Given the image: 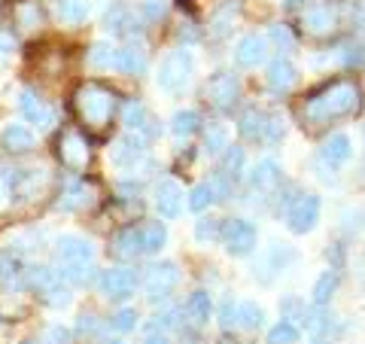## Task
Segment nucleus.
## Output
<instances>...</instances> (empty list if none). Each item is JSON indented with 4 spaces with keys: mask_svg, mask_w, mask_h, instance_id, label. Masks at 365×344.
<instances>
[{
    "mask_svg": "<svg viewBox=\"0 0 365 344\" xmlns=\"http://www.w3.org/2000/svg\"><path fill=\"white\" fill-rule=\"evenodd\" d=\"M244 171V150L241 146H232V150L225 153V158H222V177H237Z\"/></svg>",
    "mask_w": 365,
    "mask_h": 344,
    "instance_id": "nucleus-38",
    "label": "nucleus"
},
{
    "mask_svg": "<svg viewBox=\"0 0 365 344\" xmlns=\"http://www.w3.org/2000/svg\"><path fill=\"white\" fill-rule=\"evenodd\" d=\"M353 156V143L347 134H332L329 141L323 143V150H319V162H323L326 168H341L347 165Z\"/></svg>",
    "mask_w": 365,
    "mask_h": 344,
    "instance_id": "nucleus-14",
    "label": "nucleus"
},
{
    "mask_svg": "<svg viewBox=\"0 0 365 344\" xmlns=\"http://www.w3.org/2000/svg\"><path fill=\"white\" fill-rule=\"evenodd\" d=\"M122 122L128 131L140 134V131H146V125H150V113H146V107L140 101H128V104H125V113H122Z\"/></svg>",
    "mask_w": 365,
    "mask_h": 344,
    "instance_id": "nucleus-28",
    "label": "nucleus"
},
{
    "mask_svg": "<svg viewBox=\"0 0 365 344\" xmlns=\"http://www.w3.org/2000/svg\"><path fill=\"white\" fill-rule=\"evenodd\" d=\"M335 286H338L335 271H323V274H319L317 283H314V305L317 308H326L329 299H332V293H335Z\"/></svg>",
    "mask_w": 365,
    "mask_h": 344,
    "instance_id": "nucleus-35",
    "label": "nucleus"
},
{
    "mask_svg": "<svg viewBox=\"0 0 365 344\" xmlns=\"http://www.w3.org/2000/svg\"><path fill=\"white\" fill-rule=\"evenodd\" d=\"M268 119L262 110H247L244 119H241V134L250 137V141H265V131H268Z\"/></svg>",
    "mask_w": 365,
    "mask_h": 344,
    "instance_id": "nucleus-24",
    "label": "nucleus"
},
{
    "mask_svg": "<svg viewBox=\"0 0 365 344\" xmlns=\"http://www.w3.org/2000/svg\"><path fill=\"white\" fill-rule=\"evenodd\" d=\"M317 223H319V198L317 195H302L287 213L289 232L292 235H307V232L317 228Z\"/></svg>",
    "mask_w": 365,
    "mask_h": 344,
    "instance_id": "nucleus-6",
    "label": "nucleus"
},
{
    "mask_svg": "<svg viewBox=\"0 0 365 344\" xmlns=\"http://www.w3.org/2000/svg\"><path fill=\"white\" fill-rule=\"evenodd\" d=\"M237 95H241V83H237L235 74L220 71V74H213V76L207 79V98L213 101V107L232 110L235 101H237Z\"/></svg>",
    "mask_w": 365,
    "mask_h": 344,
    "instance_id": "nucleus-9",
    "label": "nucleus"
},
{
    "mask_svg": "<svg viewBox=\"0 0 365 344\" xmlns=\"http://www.w3.org/2000/svg\"><path fill=\"white\" fill-rule=\"evenodd\" d=\"M143 67H146V55L140 49H134V46H125V49H119L116 71H122V74H140Z\"/></svg>",
    "mask_w": 365,
    "mask_h": 344,
    "instance_id": "nucleus-30",
    "label": "nucleus"
},
{
    "mask_svg": "<svg viewBox=\"0 0 365 344\" xmlns=\"http://www.w3.org/2000/svg\"><path fill=\"white\" fill-rule=\"evenodd\" d=\"M180 280V271L174 262H155V265L146 271V280H143V290H146V299L150 302H165L170 290L177 286Z\"/></svg>",
    "mask_w": 365,
    "mask_h": 344,
    "instance_id": "nucleus-4",
    "label": "nucleus"
},
{
    "mask_svg": "<svg viewBox=\"0 0 365 344\" xmlns=\"http://www.w3.org/2000/svg\"><path fill=\"white\" fill-rule=\"evenodd\" d=\"M140 13H143V19L155 21V19H162V16L168 13V4H165V0H143V4H140Z\"/></svg>",
    "mask_w": 365,
    "mask_h": 344,
    "instance_id": "nucleus-46",
    "label": "nucleus"
},
{
    "mask_svg": "<svg viewBox=\"0 0 365 344\" xmlns=\"http://www.w3.org/2000/svg\"><path fill=\"white\" fill-rule=\"evenodd\" d=\"M235 16H237V6H235V0H232V4H225V6L220 9V13L213 16V34H222L225 28H232Z\"/></svg>",
    "mask_w": 365,
    "mask_h": 344,
    "instance_id": "nucleus-41",
    "label": "nucleus"
},
{
    "mask_svg": "<svg viewBox=\"0 0 365 344\" xmlns=\"http://www.w3.org/2000/svg\"><path fill=\"white\" fill-rule=\"evenodd\" d=\"M143 153H146V141H143V134H122L116 143H113V150H110V165L113 168H119V171H134L137 165L143 162Z\"/></svg>",
    "mask_w": 365,
    "mask_h": 344,
    "instance_id": "nucleus-5",
    "label": "nucleus"
},
{
    "mask_svg": "<svg viewBox=\"0 0 365 344\" xmlns=\"http://www.w3.org/2000/svg\"><path fill=\"white\" fill-rule=\"evenodd\" d=\"M58 283H61V274L58 271H52V268H46V265H31L28 268V286H34V290L49 293L52 286H58Z\"/></svg>",
    "mask_w": 365,
    "mask_h": 344,
    "instance_id": "nucleus-29",
    "label": "nucleus"
},
{
    "mask_svg": "<svg viewBox=\"0 0 365 344\" xmlns=\"http://www.w3.org/2000/svg\"><path fill=\"white\" fill-rule=\"evenodd\" d=\"M304 0H287V6H302Z\"/></svg>",
    "mask_w": 365,
    "mask_h": 344,
    "instance_id": "nucleus-55",
    "label": "nucleus"
},
{
    "mask_svg": "<svg viewBox=\"0 0 365 344\" xmlns=\"http://www.w3.org/2000/svg\"><path fill=\"white\" fill-rule=\"evenodd\" d=\"M210 311H213V302H210V295L204 293V290H195L186 299V317L192 320L195 326H204L210 320Z\"/></svg>",
    "mask_w": 365,
    "mask_h": 344,
    "instance_id": "nucleus-22",
    "label": "nucleus"
},
{
    "mask_svg": "<svg viewBox=\"0 0 365 344\" xmlns=\"http://www.w3.org/2000/svg\"><path fill=\"white\" fill-rule=\"evenodd\" d=\"M292 259H295V253H292V250H289L287 244H274V247H271V265L277 268V271L287 268Z\"/></svg>",
    "mask_w": 365,
    "mask_h": 344,
    "instance_id": "nucleus-43",
    "label": "nucleus"
},
{
    "mask_svg": "<svg viewBox=\"0 0 365 344\" xmlns=\"http://www.w3.org/2000/svg\"><path fill=\"white\" fill-rule=\"evenodd\" d=\"M43 299H46V305H49V308H67L73 302V293H71V286L58 283V286H52L49 293H43Z\"/></svg>",
    "mask_w": 365,
    "mask_h": 344,
    "instance_id": "nucleus-39",
    "label": "nucleus"
},
{
    "mask_svg": "<svg viewBox=\"0 0 365 344\" xmlns=\"http://www.w3.org/2000/svg\"><path fill=\"white\" fill-rule=\"evenodd\" d=\"M61 280L71 283H88L91 280V265H58Z\"/></svg>",
    "mask_w": 365,
    "mask_h": 344,
    "instance_id": "nucleus-40",
    "label": "nucleus"
},
{
    "mask_svg": "<svg viewBox=\"0 0 365 344\" xmlns=\"http://www.w3.org/2000/svg\"><path fill=\"white\" fill-rule=\"evenodd\" d=\"M13 186H9V183H6V177L4 174H0V211H6L9 208V201H13Z\"/></svg>",
    "mask_w": 365,
    "mask_h": 344,
    "instance_id": "nucleus-51",
    "label": "nucleus"
},
{
    "mask_svg": "<svg viewBox=\"0 0 365 344\" xmlns=\"http://www.w3.org/2000/svg\"><path fill=\"white\" fill-rule=\"evenodd\" d=\"M88 195H91V189L86 186V183H71V189L61 195L58 208H61V211H79V208H86V204L91 201Z\"/></svg>",
    "mask_w": 365,
    "mask_h": 344,
    "instance_id": "nucleus-33",
    "label": "nucleus"
},
{
    "mask_svg": "<svg viewBox=\"0 0 365 344\" xmlns=\"http://www.w3.org/2000/svg\"><path fill=\"white\" fill-rule=\"evenodd\" d=\"M192 71H195V59H192V52L189 49H174V52H168L162 64H158V88L162 91H182L189 86V79H192Z\"/></svg>",
    "mask_w": 365,
    "mask_h": 344,
    "instance_id": "nucleus-2",
    "label": "nucleus"
},
{
    "mask_svg": "<svg viewBox=\"0 0 365 344\" xmlns=\"http://www.w3.org/2000/svg\"><path fill=\"white\" fill-rule=\"evenodd\" d=\"M198 125H201V119H198L195 110H177L174 119H170V134L174 137H189V134H195Z\"/></svg>",
    "mask_w": 365,
    "mask_h": 344,
    "instance_id": "nucleus-31",
    "label": "nucleus"
},
{
    "mask_svg": "<svg viewBox=\"0 0 365 344\" xmlns=\"http://www.w3.org/2000/svg\"><path fill=\"white\" fill-rule=\"evenodd\" d=\"M362 110V88L350 79H338V83L326 86L323 91L304 104V119L307 122H329L341 116H353Z\"/></svg>",
    "mask_w": 365,
    "mask_h": 344,
    "instance_id": "nucleus-1",
    "label": "nucleus"
},
{
    "mask_svg": "<svg viewBox=\"0 0 365 344\" xmlns=\"http://www.w3.org/2000/svg\"><path fill=\"white\" fill-rule=\"evenodd\" d=\"M0 283L4 286H21L28 283V268L19 253L13 250H0Z\"/></svg>",
    "mask_w": 365,
    "mask_h": 344,
    "instance_id": "nucleus-17",
    "label": "nucleus"
},
{
    "mask_svg": "<svg viewBox=\"0 0 365 344\" xmlns=\"http://www.w3.org/2000/svg\"><path fill=\"white\" fill-rule=\"evenodd\" d=\"M104 344H122V341H104Z\"/></svg>",
    "mask_w": 365,
    "mask_h": 344,
    "instance_id": "nucleus-58",
    "label": "nucleus"
},
{
    "mask_svg": "<svg viewBox=\"0 0 365 344\" xmlns=\"http://www.w3.org/2000/svg\"><path fill=\"white\" fill-rule=\"evenodd\" d=\"M213 201H220V192H216V183H213V180H207V183H198V186L189 192V208L195 211V213L207 211Z\"/></svg>",
    "mask_w": 365,
    "mask_h": 344,
    "instance_id": "nucleus-25",
    "label": "nucleus"
},
{
    "mask_svg": "<svg viewBox=\"0 0 365 344\" xmlns=\"http://www.w3.org/2000/svg\"><path fill=\"white\" fill-rule=\"evenodd\" d=\"M137 286V278L131 268H110L101 274V293L110 299H128Z\"/></svg>",
    "mask_w": 365,
    "mask_h": 344,
    "instance_id": "nucleus-11",
    "label": "nucleus"
},
{
    "mask_svg": "<svg viewBox=\"0 0 365 344\" xmlns=\"http://www.w3.org/2000/svg\"><path fill=\"white\" fill-rule=\"evenodd\" d=\"M220 326H222L225 332L237 326V305H235L232 299H225V302L220 305Z\"/></svg>",
    "mask_w": 365,
    "mask_h": 344,
    "instance_id": "nucleus-44",
    "label": "nucleus"
},
{
    "mask_svg": "<svg viewBox=\"0 0 365 344\" xmlns=\"http://www.w3.org/2000/svg\"><path fill=\"white\" fill-rule=\"evenodd\" d=\"M61 162L71 168H86L88 165V143L79 131H67L61 137Z\"/></svg>",
    "mask_w": 365,
    "mask_h": 344,
    "instance_id": "nucleus-16",
    "label": "nucleus"
},
{
    "mask_svg": "<svg viewBox=\"0 0 365 344\" xmlns=\"http://www.w3.org/2000/svg\"><path fill=\"white\" fill-rule=\"evenodd\" d=\"M295 79H299V71H295V64L289 59H274L268 64V86L274 91H287L295 86Z\"/></svg>",
    "mask_w": 365,
    "mask_h": 344,
    "instance_id": "nucleus-18",
    "label": "nucleus"
},
{
    "mask_svg": "<svg viewBox=\"0 0 365 344\" xmlns=\"http://www.w3.org/2000/svg\"><path fill=\"white\" fill-rule=\"evenodd\" d=\"M283 137V119L280 116H271L268 119V131H265V143H277Z\"/></svg>",
    "mask_w": 365,
    "mask_h": 344,
    "instance_id": "nucleus-50",
    "label": "nucleus"
},
{
    "mask_svg": "<svg viewBox=\"0 0 365 344\" xmlns=\"http://www.w3.org/2000/svg\"><path fill=\"white\" fill-rule=\"evenodd\" d=\"M19 21H21V28H37L40 25V13H37V6H31V4H21L19 6Z\"/></svg>",
    "mask_w": 365,
    "mask_h": 344,
    "instance_id": "nucleus-49",
    "label": "nucleus"
},
{
    "mask_svg": "<svg viewBox=\"0 0 365 344\" xmlns=\"http://www.w3.org/2000/svg\"><path fill=\"white\" fill-rule=\"evenodd\" d=\"M13 49H16V43H13V37H6V34H0V55L13 52Z\"/></svg>",
    "mask_w": 365,
    "mask_h": 344,
    "instance_id": "nucleus-53",
    "label": "nucleus"
},
{
    "mask_svg": "<svg viewBox=\"0 0 365 344\" xmlns=\"http://www.w3.org/2000/svg\"><path fill=\"white\" fill-rule=\"evenodd\" d=\"M0 141H4L6 150H13V153H25L34 146V131L28 128V125H6L4 134H0Z\"/></svg>",
    "mask_w": 365,
    "mask_h": 344,
    "instance_id": "nucleus-20",
    "label": "nucleus"
},
{
    "mask_svg": "<svg viewBox=\"0 0 365 344\" xmlns=\"http://www.w3.org/2000/svg\"><path fill=\"white\" fill-rule=\"evenodd\" d=\"M216 228H220V223L210 220V216H207V220H198L195 223V241H201V244H204V241H213Z\"/></svg>",
    "mask_w": 365,
    "mask_h": 344,
    "instance_id": "nucleus-48",
    "label": "nucleus"
},
{
    "mask_svg": "<svg viewBox=\"0 0 365 344\" xmlns=\"http://www.w3.org/2000/svg\"><path fill=\"white\" fill-rule=\"evenodd\" d=\"M110 326L116 332H131L137 326V311H134V308H122V311L110 320Z\"/></svg>",
    "mask_w": 365,
    "mask_h": 344,
    "instance_id": "nucleus-42",
    "label": "nucleus"
},
{
    "mask_svg": "<svg viewBox=\"0 0 365 344\" xmlns=\"http://www.w3.org/2000/svg\"><path fill=\"white\" fill-rule=\"evenodd\" d=\"M113 107H116V98L101 86H83L76 91V110L88 125H104L113 116Z\"/></svg>",
    "mask_w": 365,
    "mask_h": 344,
    "instance_id": "nucleus-3",
    "label": "nucleus"
},
{
    "mask_svg": "<svg viewBox=\"0 0 365 344\" xmlns=\"http://www.w3.org/2000/svg\"><path fill=\"white\" fill-rule=\"evenodd\" d=\"M295 341H299V326L289 323V320L274 323L268 329V338H265V344H295Z\"/></svg>",
    "mask_w": 365,
    "mask_h": 344,
    "instance_id": "nucleus-37",
    "label": "nucleus"
},
{
    "mask_svg": "<svg viewBox=\"0 0 365 344\" xmlns=\"http://www.w3.org/2000/svg\"><path fill=\"white\" fill-rule=\"evenodd\" d=\"M55 256H58V265H91L95 247L79 235H61L55 241Z\"/></svg>",
    "mask_w": 365,
    "mask_h": 344,
    "instance_id": "nucleus-8",
    "label": "nucleus"
},
{
    "mask_svg": "<svg viewBox=\"0 0 365 344\" xmlns=\"http://www.w3.org/2000/svg\"><path fill=\"white\" fill-rule=\"evenodd\" d=\"M311 344H329V341H326V338H314Z\"/></svg>",
    "mask_w": 365,
    "mask_h": 344,
    "instance_id": "nucleus-56",
    "label": "nucleus"
},
{
    "mask_svg": "<svg viewBox=\"0 0 365 344\" xmlns=\"http://www.w3.org/2000/svg\"><path fill=\"white\" fill-rule=\"evenodd\" d=\"M143 344H170L168 335H165V329H158V326H150V332H146V341Z\"/></svg>",
    "mask_w": 365,
    "mask_h": 344,
    "instance_id": "nucleus-52",
    "label": "nucleus"
},
{
    "mask_svg": "<svg viewBox=\"0 0 365 344\" xmlns=\"http://www.w3.org/2000/svg\"><path fill=\"white\" fill-rule=\"evenodd\" d=\"M79 329H83V332H98L95 317H83V323H79Z\"/></svg>",
    "mask_w": 365,
    "mask_h": 344,
    "instance_id": "nucleus-54",
    "label": "nucleus"
},
{
    "mask_svg": "<svg viewBox=\"0 0 365 344\" xmlns=\"http://www.w3.org/2000/svg\"><path fill=\"white\" fill-rule=\"evenodd\" d=\"M140 232H143V250H146V253H158V250L168 244V228H165V223H146Z\"/></svg>",
    "mask_w": 365,
    "mask_h": 344,
    "instance_id": "nucleus-34",
    "label": "nucleus"
},
{
    "mask_svg": "<svg viewBox=\"0 0 365 344\" xmlns=\"http://www.w3.org/2000/svg\"><path fill=\"white\" fill-rule=\"evenodd\" d=\"M268 37L280 46V52H289L292 46H295V40H292V34H289V28H287V25H274Z\"/></svg>",
    "mask_w": 365,
    "mask_h": 344,
    "instance_id": "nucleus-45",
    "label": "nucleus"
},
{
    "mask_svg": "<svg viewBox=\"0 0 365 344\" xmlns=\"http://www.w3.org/2000/svg\"><path fill=\"white\" fill-rule=\"evenodd\" d=\"M25 344H34V341H25Z\"/></svg>",
    "mask_w": 365,
    "mask_h": 344,
    "instance_id": "nucleus-59",
    "label": "nucleus"
},
{
    "mask_svg": "<svg viewBox=\"0 0 365 344\" xmlns=\"http://www.w3.org/2000/svg\"><path fill=\"white\" fill-rule=\"evenodd\" d=\"M225 253L228 256H247V253H253V247H256V226L253 223H247V220H232V223H225Z\"/></svg>",
    "mask_w": 365,
    "mask_h": 344,
    "instance_id": "nucleus-7",
    "label": "nucleus"
},
{
    "mask_svg": "<svg viewBox=\"0 0 365 344\" xmlns=\"http://www.w3.org/2000/svg\"><path fill=\"white\" fill-rule=\"evenodd\" d=\"M116 253L125 256V259H134L146 253L143 250V232L140 228H122V232L116 235Z\"/></svg>",
    "mask_w": 365,
    "mask_h": 344,
    "instance_id": "nucleus-23",
    "label": "nucleus"
},
{
    "mask_svg": "<svg viewBox=\"0 0 365 344\" xmlns=\"http://www.w3.org/2000/svg\"><path fill=\"white\" fill-rule=\"evenodd\" d=\"M280 177H283L280 165L274 162V158H262L253 171V177H250V183H253V189H259V192H271L274 186H280Z\"/></svg>",
    "mask_w": 365,
    "mask_h": 344,
    "instance_id": "nucleus-19",
    "label": "nucleus"
},
{
    "mask_svg": "<svg viewBox=\"0 0 365 344\" xmlns=\"http://www.w3.org/2000/svg\"><path fill=\"white\" fill-rule=\"evenodd\" d=\"M104 25L110 34H134V16H131V9L125 6V4H113L107 9V16H104Z\"/></svg>",
    "mask_w": 365,
    "mask_h": 344,
    "instance_id": "nucleus-21",
    "label": "nucleus"
},
{
    "mask_svg": "<svg viewBox=\"0 0 365 344\" xmlns=\"http://www.w3.org/2000/svg\"><path fill=\"white\" fill-rule=\"evenodd\" d=\"M19 107H21V113H25V119L31 122V125H37V128H49V125L55 122V113L49 110V104L46 101H40L34 91H21L19 95Z\"/></svg>",
    "mask_w": 365,
    "mask_h": 344,
    "instance_id": "nucleus-13",
    "label": "nucleus"
},
{
    "mask_svg": "<svg viewBox=\"0 0 365 344\" xmlns=\"http://www.w3.org/2000/svg\"><path fill=\"white\" fill-rule=\"evenodd\" d=\"M265 55H268V37H262V34H247L235 49V61L241 67H256V64L265 61Z\"/></svg>",
    "mask_w": 365,
    "mask_h": 344,
    "instance_id": "nucleus-12",
    "label": "nucleus"
},
{
    "mask_svg": "<svg viewBox=\"0 0 365 344\" xmlns=\"http://www.w3.org/2000/svg\"><path fill=\"white\" fill-rule=\"evenodd\" d=\"M216 344H235V341H228V338H222V341H216Z\"/></svg>",
    "mask_w": 365,
    "mask_h": 344,
    "instance_id": "nucleus-57",
    "label": "nucleus"
},
{
    "mask_svg": "<svg viewBox=\"0 0 365 344\" xmlns=\"http://www.w3.org/2000/svg\"><path fill=\"white\" fill-rule=\"evenodd\" d=\"M155 211L158 216H165V220H177L180 211H182V189H180V183L177 180H162L155 186Z\"/></svg>",
    "mask_w": 365,
    "mask_h": 344,
    "instance_id": "nucleus-10",
    "label": "nucleus"
},
{
    "mask_svg": "<svg viewBox=\"0 0 365 344\" xmlns=\"http://www.w3.org/2000/svg\"><path fill=\"white\" fill-rule=\"evenodd\" d=\"M91 13V0H61L58 4V19L67 25H79Z\"/></svg>",
    "mask_w": 365,
    "mask_h": 344,
    "instance_id": "nucleus-27",
    "label": "nucleus"
},
{
    "mask_svg": "<svg viewBox=\"0 0 365 344\" xmlns=\"http://www.w3.org/2000/svg\"><path fill=\"white\" fill-rule=\"evenodd\" d=\"M71 335H73V332L67 329V326L55 323V326L46 329V344H71Z\"/></svg>",
    "mask_w": 365,
    "mask_h": 344,
    "instance_id": "nucleus-47",
    "label": "nucleus"
},
{
    "mask_svg": "<svg viewBox=\"0 0 365 344\" xmlns=\"http://www.w3.org/2000/svg\"><path fill=\"white\" fill-rule=\"evenodd\" d=\"M302 25H304V31H311V34H332L335 25H338V13L332 6L319 4V6L304 9V13H302Z\"/></svg>",
    "mask_w": 365,
    "mask_h": 344,
    "instance_id": "nucleus-15",
    "label": "nucleus"
},
{
    "mask_svg": "<svg viewBox=\"0 0 365 344\" xmlns=\"http://www.w3.org/2000/svg\"><path fill=\"white\" fill-rule=\"evenodd\" d=\"M204 150H207L210 156L228 150V128H225V125L210 122L207 128H204Z\"/></svg>",
    "mask_w": 365,
    "mask_h": 344,
    "instance_id": "nucleus-32",
    "label": "nucleus"
},
{
    "mask_svg": "<svg viewBox=\"0 0 365 344\" xmlns=\"http://www.w3.org/2000/svg\"><path fill=\"white\" fill-rule=\"evenodd\" d=\"M116 55H119L116 46L107 43V40H101V43L91 46L88 64H91V67H98V71H110V67H116Z\"/></svg>",
    "mask_w": 365,
    "mask_h": 344,
    "instance_id": "nucleus-26",
    "label": "nucleus"
},
{
    "mask_svg": "<svg viewBox=\"0 0 365 344\" xmlns=\"http://www.w3.org/2000/svg\"><path fill=\"white\" fill-rule=\"evenodd\" d=\"M262 323H265V311H262V305H256V302H241L237 305V326L259 329Z\"/></svg>",
    "mask_w": 365,
    "mask_h": 344,
    "instance_id": "nucleus-36",
    "label": "nucleus"
}]
</instances>
